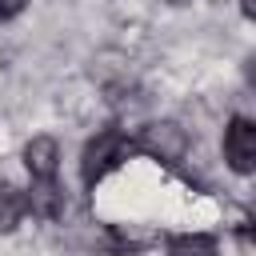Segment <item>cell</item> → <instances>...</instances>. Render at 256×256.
<instances>
[{
  "instance_id": "6da1fadb",
  "label": "cell",
  "mask_w": 256,
  "mask_h": 256,
  "mask_svg": "<svg viewBox=\"0 0 256 256\" xmlns=\"http://www.w3.org/2000/svg\"><path fill=\"white\" fill-rule=\"evenodd\" d=\"M132 148H136V140H128L124 132H116V128H104L96 140H88V148H84V160H80V172H84V184L92 188V184H100L120 160H128L132 156Z\"/></svg>"
},
{
  "instance_id": "7a4b0ae2",
  "label": "cell",
  "mask_w": 256,
  "mask_h": 256,
  "mask_svg": "<svg viewBox=\"0 0 256 256\" xmlns=\"http://www.w3.org/2000/svg\"><path fill=\"white\" fill-rule=\"evenodd\" d=\"M224 160L236 176H252L256 172V124L236 116L224 132Z\"/></svg>"
},
{
  "instance_id": "3957f363",
  "label": "cell",
  "mask_w": 256,
  "mask_h": 256,
  "mask_svg": "<svg viewBox=\"0 0 256 256\" xmlns=\"http://www.w3.org/2000/svg\"><path fill=\"white\" fill-rule=\"evenodd\" d=\"M136 148H144L160 160H180L184 156V132L176 124H148L144 136L136 140Z\"/></svg>"
},
{
  "instance_id": "277c9868",
  "label": "cell",
  "mask_w": 256,
  "mask_h": 256,
  "mask_svg": "<svg viewBox=\"0 0 256 256\" xmlns=\"http://www.w3.org/2000/svg\"><path fill=\"white\" fill-rule=\"evenodd\" d=\"M24 164L32 172V180H52L56 176V164H60V148L52 136H32L28 148H24Z\"/></svg>"
},
{
  "instance_id": "5b68a950",
  "label": "cell",
  "mask_w": 256,
  "mask_h": 256,
  "mask_svg": "<svg viewBox=\"0 0 256 256\" xmlns=\"http://www.w3.org/2000/svg\"><path fill=\"white\" fill-rule=\"evenodd\" d=\"M28 208L44 220H56L64 212V192L56 188V176L52 180H32V192H28Z\"/></svg>"
},
{
  "instance_id": "8992f818",
  "label": "cell",
  "mask_w": 256,
  "mask_h": 256,
  "mask_svg": "<svg viewBox=\"0 0 256 256\" xmlns=\"http://www.w3.org/2000/svg\"><path fill=\"white\" fill-rule=\"evenodd\" d=\"M24 212H28V196L12 180H0V232H12Z\"/></svg>"
},
{
  "instance_id": "52a82bcc",
  "label": "cell",
  "mask_w": 256,
  "mask_h": 256,
  "mask_svg": "<svg viewBox=\"0 0 256 256\" xmlns=\"http://www.w3.org/2000/svg\"><path fill=\"white\" fill-rule=\"evenodd\" d=\"M168 256H216L212 236H176L168 244Z\"/></svg>"
},
{
  "instance_id": "ba28073f",
  "label": "cell",
  "mask_w": 256,
  "mask_h": 256,
  "mask_svg": "<svg viewBox=\"0 0 256 256\" xmlns=\"http://www.w3.org/2000/svg\"><path fill=\"white\" fill-rule=\"evenodd\" d=\"M24 4H28V0H0V16H16Z\"/></svg>"
},
{
  "instance_id": "9c48e42d",
  "label": "cell",
  "mask_w": 256,
  "mask_h": 256,
  "mask_svg": "<svg viewBox=\"0 0 256 256\" xmlns=\"http://www.w3.org/2000/svg\"><path fill=\"white\" fill-rule=\"evenodd\" d=\"M244 76H248V88H252V92H256V56H252V60H248V68H244Z\"/></svg>"
},
{
  "instance_id": "30bf717a",
  "label": "cell",
  "mask_w": 256,
  "mask_h": 256,
  "mask_svg": "<svg viewBox=\"0 0 256 256\" xmlns=\"http://www.w3.org/2000/svg\"><path fill=\"white\" fill-rule=\"evenodd\" d=\"M240 8H244V16H248V20H256V0H240Z\"/></svg>"
},
{
  "instance_id": "8fae6325",
  "label": "cell",
  "mask_w": 256,
  "mask_h": 256,
  "mask_svg": "<svg viewBox=\"0 0 256 256\" xmlns=\"http://www.w3.org/2000/svg\"><path fill=\"white\" fill-rule=\"evenodd\" d=\"M168 4H176V8H180V4H192V0H168Z\"/></svg>"
}]
</instances>
